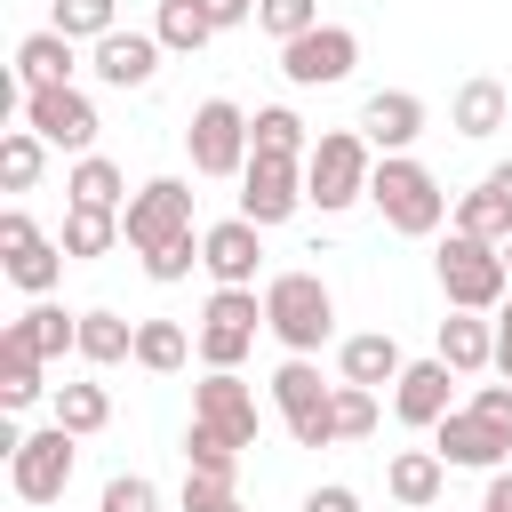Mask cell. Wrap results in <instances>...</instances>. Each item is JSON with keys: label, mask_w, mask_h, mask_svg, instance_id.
<instances>
[{"label": "cell", "mask_w": 512, "mask_h": 512, "mask_svg": "<svg viewBox=\"0 0 512 512\" xmlns=\"http://www.w3.org/2000/svg\"><path fill=\"white\" fill-rule=\"evenodd\" d=\"M64 256L72 264H88V256H112L128 232H120V208H80V200H64Z\"/></svg>", "instance_id": "obj_25"}, {"label": "cell", "mask_w": 512, "mask_h": 512, "mask_svg": "<svg viewBox=\"0 0 512 512\" xmlns=\"http://www.w3.org/2000/svg\"><path fill=\"white\" fill-rule=\"evenodd\" d=\"M504 120H512V88H504V80H488V72H472V80L448 96V128H456L464 144H488Z\"/></svg>", "instance_id": "obj_20"}, {"label": "cell", "mask_w": 512, "mask_h": 512, "mask_svg": "<svg viewBox=\"0 0 512 512\" xmlns=\"http://www.w3.org/2000/svg\"><path fill=\"white\" fill-rule=\"evenodd\" d=\"M48 416H56L64 432L88 440V432L112 424V392H104V384H56V392H48Z\"/></svg>", "instance_id": "obj_35"}, {"label": "cell", "mask_w": 512, "mask_h": 512, "mask_svg": "<svg viewBox=\"0 0 512 512\" xmlns=\"http://www.w3.org/2000/svg\"><path fill=\"white\" fill-rule=\"evenodd\" d=\"M504 272H512V232H504Z\"/></svg>", "instance_id": "obj_50"}, {"label": "cell", "mask_w": 512, "mask_h": 512, "mask_svg": "<svg viewBox=\"0 0 512 512\" xmlns=\"http://www.w3.org/2000/svg\"><path fill=\"white\" fill-rule=\"evenodd\" d=\"M184 472H200V480H232V488H240V448H232L216 424L192 416V424H184Z\"/></svg>", "instance_id": "obj_36"}, {"label": "cell", "mask_w": 512, "mask_h": 512, "mask_svg": "<svg viewBox=\"0 0 512 512\" xmlns=\"http://www.w3.org/2000/svg\"><path fill=\"white\" fill-rule=\"evenodd\" d=\"M440 360H448L456 376H488V368H496V312H456V304H448V320H440Z\"/></svg>", "instance_id": "obj_21"}, {"label": "cell", "mask_w": 512, "mask_h": 512, "mask_svg": "<svg viewBox=\"0 0 512 512\" xmlns=\"http://www.w3.org/2000/svg\"><path fill=\"white\" fill-rule=\"evenodd\" d=\"M264 336H280V352H320L336 336V296L320 272H272L264 280Z\"/></svg>", "instance_id": "obj_3"}, {"label": "cell", "mask_w": 512, "mask_h": 512, "mask_svg": "<svg viewBox=\"0 0 512 512\" xmlns=\"http://www.w3.org/2000/svg\"><path fill=\"white\" fill-rule=\"evenodd\" d=\"M32 512H48V504H32Z\"/></svg>", "instance_id": "obj_51"}, {"label": "cell", "mask_w": 512, "mask_h": 512, "mask_svg": "<svg viewBox=\"0 0 512 512\" xmlns=\"http://www.w3.org/2000/svg\"><path fill=\"white\" fill-rule=\"evenodd\" d=\"M256 264H264V224L224 216V224L200 232V272H208L216 288H256Z\"/></svg>", "instance_id": "obj_15"}, {"label": "cell", "mask_w": 512, "mask_h": 512, "mask_svg": "<svg viewBox=\"0 0 512 512\" xmlns=\"http://www.w3.org/2000/svg\"><path fill=\"white\" fill-rule=\"evenodd\" d=\"M488 184H496V192L512 200V160H496V168H488Z\"/></svg>", "instance_id": "obj_49"}, {"label": "cell", "mask_w": 512, "mask_h": 512, "mask_svg": "<svg viewBox=\"0 0 512 512\" xmlns=\"http://www.w3.org/2000/svg\"><path fill=\"white\" fill-rule=\"evenodd\" d=\"M176 512H248V504H240V488H232V480H200V472H184Z\"/></svg>", "instance_id": "obj_42"}, {"label": "cell", "mask_w": 512, "mask_h": 512, "mask_svg": "<svg viewBox=\"0 0 512 512\" xmlns=\"http://www.w3.org/2000/svg\"><path fill=\"white\" fill-rule=\"evenodd\" d=\"M464 408H480L488 424H512V384H472V400Z\"/></svg>", "instance_id": "obj_44"}, {"label": "cell", "mask_w": 512, "mask_h": 512, "mask_svg": "<svg viewBox=\"0 0 512 512\" xmlns=\"http://www.w3.org/2000/svg\"><path fill=\"white\" fill-rule=\"evenodd\" d=\"M72 464H80V432H64V424L48 416L40 432H24V440H16V456H8V488H16L24 504H64Z\"/></svg>", "instance_id": "obj_8"}, {"label": "cell", "mask_w": 512, "mask_h": 512, "mask_svg": "<svg viewBox=\"0 0 512 512\" xmlns=\"http://www.w3.org/2000/svg\"><path fill=\"white\" fill-rule=\"evenodd\" d=\"M32 240H40L32 208H24V200H8V208H0V256H8V248H32Z\"/></svg>", "instance_id": "obj_43"}, {"label": "cell", "mask_w": 512, "mask_h": 512, "mask_svg": "<svg viewBox=\"0 0 512 512\" xmlns=\"http://www.w3.org/2000/svg\"><path fill=\"white\" fill-rule=\"evenodd\" d=\"M192 416H200V424H216L232 448H256V432H264L256 384H248L240 368H200V384H192Z\"/></svg>", "instance_id": "obj_12"}, {"label": "cell", "mask_w": 512, "mask_h": 512, "mask_svg": "<svg viewBox=\"0 0 512 512\" xmlns=\"http://www.w3.org/2000/svg\"><path fill=\"white\" fill-rule=\"evenodd\" d=\"M56 32H72L80 48H96L104 32H120V0H56V16H48Z\"/></svg>", "instance_id": "obj_37"}, {"label": "cell", "mask_w": 512, "mask_h": 512, "mask_svg": "<svg viewBox=\"0 0 512 512\" xmlns=\"http://www.w3.org/2000/svg\"><path fill=\"white\" fill-rule=\"evenodd\" d=\"M424 120H432V112H424L416 88H376V96L360 104V136H368L376 152H408V144L424 136Z\"/></svg>", "instance_id": "obj_18"}, {"label": "cell", "mask_w": 512, "mask_h": 512, "mask_svg": "<svg viewBox=\"0 0 512 512\" xmlns=\"http://www.w3.org/2000/svg\"><path fill=\"white\" fill-rule=\"evenodd\" d=\"M192 360V328L184 320H136V368L144 376H176Z\"/></svg>", "instance_id": "obj_33"}, {"label": "cell", "mask_w": 512, "mask_h": 512, "mask_svg": "<svg viewBox=\"0 0 512 512\" xmlns=\"http://www.w3.org/2000/svg\"><path fill=\"white\" fill-rule=\"evenodd\" d=\"M368 200H376V216H384L400 240H432V232L448 224V192H440V176H432L416 152H376Z\"/></svg>", "instance_id": "obj_1"}, {"label": "cell", "mask_w": 512, "mask_h": 512, "mask_svg": "<svg viewBox=\"0 0 512 512\" xmlns=\"http://www.w3.org/2000/svg\"><path fill=\"white\" fill-rule=\"evenodd\" d=\"M256 328H264V296L256 288H216L200 328H192V360L200 368H240L256 352Z\"/></svg>", "instance_id": "obj_7"}, {"label": "cell", "mask_w": 512, "mask_h": 512, "mask_svg": "<svg viewBox=\"0 0 512 512\" xmlns=\"http://www.w3.org/2000/svg\"><path fill=\"white\" fill-rule=\"evenodd\" d=\"M64 264H72V256H64V240H48V232H40L32 248H8V256H0L8 288H24V296H48V288L64 280Z\"/></svg>", "instance_id": "obj_29"}, {"label": "cell", "mask_w": 512, "mask_h": 512, "mask_svg": "<svg viewBox=\"0 0 512 512\" xmlns=\"http://www.w3.org/2000/svg\"><path fill=\"white\" fill-rule=\"evenodd\" d=\"M360 64V32L352 24H312L296 40H280V80L288 88H344Z\"/></svg>", "instance_id": "obj_10"}, {"label": "cell", "mask_w": 512, "mask_h": 512, "mask_svg": "<svg viewBox=\"0 0 512 512\" xmlns=\"http://www.w3.org/2000/svg\"><path fill=\"white\" fill-rule=\"evenodd\" d=\"M208 16H216V32H240L248 16H256V0H200Z\"/></svg>", "instance_id": "obj_46"}, {"label": "cell", "mask_w": 512, "mask_h": 512, "mask_svg": "<svg viewBox=\"0 0 512 512\" xmlns=\"http://www.w3.org/2000/svg\"><path fill=\"white\" fill-rule=\"evenodd\" d=\"M296 208H312L304 200V160H272V152H256L248 168H240V216L248 224H288Z\"/></svg>", "instance_id": "obj_13"}, {"label": "cell", "mask_w": 512, "mask_h": 512, "mask_svg": "<svg viewBox=\"0 0 512 512\" xmlns=\"http://www.w3.org/2000/svg\"><path fill=\"white\" fill-rule=\"evenodd\" d=\"M448 224H456V232H472V240H496V248H504V232H512V200H504V192H496V184L480 176L472 192H456Z\"/></svg>", "instance_id": "obj_30"}, {"label": "cell", "mask_w": 512, "mask_h": 512, "mask_svg": "<svg viewBox=\"0 0 512 512\" xmlns=\"http://www.w3.org/2000/svg\"><path fill=\"white\" fill-rule=\"evenodd\" d=\"M272 408H280L296 448H336V384H320V368L304 352H288L272 368Z\"/></svg>", "instance_id": "obj_5"}, {"label": "cell", "mask_w": 512, "mask_h": 512, "mask_svg": "<svg viewBox=\"0 0 512 512\" xmlns=\"http://www.w3.org/2000/svg\"><path fill=\"white\" fill-rule=\"evenodd\" d=\"M152 32H160L168 56H200V48L216 40V16H208L200 0H160V8H152Z\"/></svg>", "instance_id": "obj_31"}, {"label": "cell", "mask_w": 512, "mask_h": 512, "mask_svg": "<svg viewBox=\"0 0 512 512\" xmlns=\"http://www.w3.org/2000/svg\"><path fill=\"white\" fill-rule=\"evenodd\" d=\"M472 512H512V464H496V472H488V496H480Z\"/></svg>", "instance_id": "obj_48"}, {"label": "cell", "mask_w": 512, "mask_h": 512, "mask_svg": "<svg viewBox=\"0 0 512 512\" xmlns=\"http://www.w3.org/2000/svg\"><path fill=\"white\" fill-rule=\"evenodd\" d=\"M312 24H320V0H256V32H272V40H296Z\"/></svg>", "instance_id": "obj_39"}, {"label": "cell", "mask_w": 512, "mask_h": 512, "mask_svg": "<svg viewBox=\"0 0 512 512\" xmlns=\"http://www.w3.org/2000/svg\"><path fill=\"white\" fill-rule=\"evenodd\" d=\"M184 152H192V176H240V168L256 160L248 112H240L232 96H208V104H192V120H184Z\"/></svg>", "instance_id": "obj_6"}, {"label": "cell", "mask_w": 512, "mask_h": 512, "mask_svg": "<svg viewBox=\"0 0 512 512\" xmlns=\"http://www.w3.org/2000/svg\"><path fill=\"white\" fill-rule=\"evenodd\" d=\"M8 336H16L24 352H40V360H64V352H80V312H64V304L32 296V304L8 320Z\"/></svg>", "instance_id": "obj_23"}, {"label": "cell", "mask_w": 512, "mask_h": 512, "mask_svg": "<svg viewBox=\"0 0 512 512\" xmlns=\"http://www.w3.org/2000/svg\"><path fill=\"white\" fill-rule=\"evenodd\" d=\"M440 488H448V456H440V448H392V456H384V496H392V504L432 512Z\"/></svg>", "instance_id": "obj_19"}, {"label": "cell", "mask_w": 512, "mask_h": 512, "mask_svg": "<svg viewBox=\"0 0 512 512\" xmlns=\"http://www.w3.org/2000/svg\"><path fill=\"white\" fill-rule=\"evenodd\" d=\"M64 192H72L80 208H128V176H120V160H104V152H80V160L64 168Z\"/></svg>", "instance_id": "obj_28"}, {"label": "cell", "mask_w": 512, "mask_h": 512, "mask_svg": "<svg viewBox=\"0 0 512 512\" xmlns=\"http://www.w3.org/2000/svg\"><path fill=\"white\" fill-rule=\"evenodd\" d=\"M432 448L448 456V472H496L512 464V424H488L480 408H448L432 424Z\"/></svg>", "instance_id": "obj_14"}, {"label": "cell", "mask_w": 512, "mask_h": 512, "mask_svg": "<svg viewBox=\"0 0 512 512\" xmlns=\"http://www.w3.org/2000/svg\"><path fill=\"white\" fill-rule=\"evenodd\" d=\"M72 72H80V40H72V32L40 24V32L16 40V80H24V88H56V80H72Z\"/></svg>", "instance_id": "obj_22"}, {"label": "cell", "mask_w": 512, "mask_h": 512, "mask_svg": "<svg viewBox=\"0 0 512 512\" xmlns=\"http://www.w3.org/2000/svg\"><path fill=\"white\" fill-rule=\"evenodd\" d=\"M96 512H160V488L144 472H112L104 496H96Z\"/></svg>", "instance_id": "obj_41"}, {"label": "cell", "mask_w": 512, "mask_h": 512, "mask_svg": "<svg viewBox=\"0 0 512 512\" xmlns=\"http://www.w3.org/2000/svg\"><path fill=\"white\" fill-rule=\"evenodd\" d=\"M24 128H40L56 152H96V96L88 88H72V80H56V88H24Z\"/></svg>", "instance_id": "obj_11"}, {"label": "cell", "mask_w": 512, "mask_h": 512, "mask_svg": "<svg viewBox=\"0 0 512 512\" xmlns=\"http://www.w3.org/2000/svg\"><path fill=\"white\" fill-rule=\"evenodd\" d=\"M432 272H440V296H448L456 312H496V304H504V288H512L504 248H496V240H472V232H456V224H448V240H440V256H432Z\"/></svg>", "instance_id": "obj_4"}, {"label": "cell", "mask_w": 512, "mask_h": 512, "mask_svg": "<svg viewBox=\"0 0 512 512\" xmlns=\"http://www.w3.org/2000/svg\"><path fill=\"white\" fill-rule=\"evenodd\" d=\"M80 360H88V368L136 360V320H120L112 304H88V312H80Z\"/></svg>", "instance_id": "obj_26"}, {"label": "cell", "mask_w": 512, "mask_h": 512, "mask_svg": "<svg viewBox=\"0 0 512 512\" xmlns=\"http://www.w3.org/2000/svg\"><path fill=\"white\" fill-rule=\"evenodd\" d=\"M160 56H168L160 32H128V24H120V32H104V40L88 48V72L128 96V88H152V80H160Z\"/></svg>", "instance_id": "obj_16"}, {"label": "cell", "mask_w": 512, "mask_h": 512, "mask_svg": "<svg viewBox=\"0 0 512 512\" xmlns=\"http://www.w3.org/2000/svg\"><path fill=\"white\" fill-rule=\"evenodd\" d=\"M368 176H376V144L360 128H320L312 152H304V200L320 216H344L368 200Z\"/></svg>", "instance_id": "obj_2"}, {"label": "cell", "mask_w": 512, "mask_h": 512, "mask_svg": "<svg viewBox=\"0 0 512 512\" xmlns=\"http://www.w3.org/2000/svg\"><path fill=\"white\" fill-rule=\"evenodd\" d=\"M48 152H56V144H48L40 128H0V184H8V192H32L40 168H48Z\"/></svg>", "instance_id": "obj_34"}, {"label": "cell", "mask_w": 512, "mask_h": 512, "mask_svg": "<svg viewBox=\"0 0 512 512\" xmlns=\"http://www.w3.org/2000/svg\"><path fill=\"white\" fill-rule=\"evenodd\" d=\"M248 136H256V152H272V160H304V152H312V128L296 120V104H256V112H248Z\"/></svg>", "instance_id": "obj_32"}, {"label": "cell", "mask_w": 512, "mask_h": 512, "mask_svg": "<svg viewBox=\"0 0 512 512\" xmlns=\"http://www.w3.org/2000/svg\"><path fill=\"white\" fill-rule=\"evenodd\" d=\"M336 440H376V392L336 376Z\"/></svg>", "instance_id": "obj_38"}, {"label": "cell", "mask_w": 512, "mask_h": 512, "mask_svg": "<svg viewBox=\"0 0 512 512\" xmlns=\"http://www.w3.org/2000/svg\"><path fill=\"white\" fill-rule=\"evenodd\" d=\"M448 408H456V368H448L440 352H432V360H408L400 384H392V416H400L408 432H432Z\"/></svg>", "instance_id": "obj_17"}, {"label": "cell", "mask_w": 512, "mask_h": 512, "mask_svg": "<svg viewBox=\"0 0 512 512\" xmlns=\"http://www.w3.org/2000/svg\"><path fill=\"white\" fill-rule=\"evenodd\" d=\"M120 232H128L136 256H152V248L200 232V224H192V184H184V176H152V184H136L128 208H120Z\"/></svg>", "instance_id": "obj_9"}, {"label": "cell", "mask_w": 512, "mask_h": 512, "mask_svg": "<svg viewBox=\"0 0 512 512\" xmlns=\"http://www.w3.org/2000/svg\"><path fill=\"white\" fill-rule=\"evenodd\" d=\"M304 512H360V488H344V480H320V488L304 496Z\"/></svg>", "instance_id": "obj_45"}, {"label": "cell", "mask_w": 512, "mask_h": 512, "mask_svg": "<svg viewBox=\"0 0 512 512\" xmlns=\"http://www.w3.org/2000/svg\"><path fill=\"white\" fill-rule=\"evenodd\" d=\"M40 368H48L40 352H24L16 336H0V408H8V416H24V408L48 400V376H40Z\"/></svg>", "instance_id": "obj_27"}, {"label": "cell", "mask_w": 512, "mask_h": 512, "mask_svg": "<svg viewBox=\"0 0 512 512\" xmlns=\"http://www.w3.org/2000/svg\"><path fill=\"white\" fill-rule=\"evenodd\" d=\"M496 376L512 384V296L496 304Z\"/></svg>", "instance_id": "obj_47"}, {"label": "cell", "mask_w": 512, "mask_h": 512, "mask_svg": "<svg viewBox=\"0 0 512 512\" xmlns=\"http://www.w3.org/2000/svg\"><path fill=\"white\" fill-rule=\"evenodd\" d=\"M400 368H408V360H400V344H392L384 328H360V336H344V344H336V376H344V384L384 392V384H400Z\"/></svg>", "instance_id": "obj_24"}, {"label": "cell", "mask_w": 512, "mask_h": 512, "mask_svg": "<svg viewBox=\"0 0 512 512\" xmlns=\"http://www.w3.org/2000/svg\"><path fill=\"white\" fill-rule=\"evenodd\" d=\"M192 264H200V232H184V240H168V248H152V256H144V280H160V288H176V280H192Z\"/></svg>", "instance_id": "obj_40"}]
</instances>
